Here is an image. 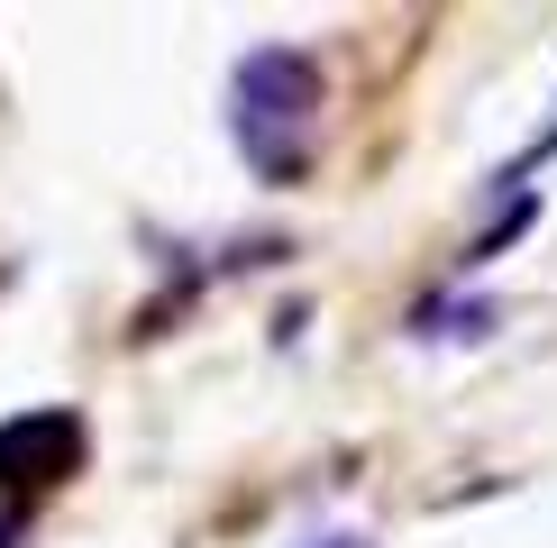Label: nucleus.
I'll return each instance as SVG.
<instances>
[{
  "instance_id": "3",
  "label": "nucleus",
  "mask_w": 557,
  "mask_h": 548,
  "mask_svg": "<svg viewBox=\"0 0 557 548\" xmlns=\"http://www.w3.org/2000/svg\"><path fill=\"white\" fill-rule=\"evenodd\" d=\"M494 320H503V302H484V292L475 302H421L411 311V338H484Z\"/></svg>"
},
{
  "instance_id": "2",
  "label": "nucleus",
  "mask_w": 557,
  "mask_h": 548,
  "mask_svg": "<svg viewBox=\"0 0 557 548\" xmlns=\"http://www.w3.org/2000/svg\"><path fill=\"white\" fill-rule=\"evenodd\" d=\"M521 228H540V192H512V201H503V211L484 220V238H467V257H457V274H484V265L503 257V247L521 238Z\"/></svg>"
},
{
  "instance_id": "4",
  "label": "nucleus",
  "mask_w": 557,
  "mask_h": 548,
  "mask_svg": "<svg viewBox=\"0 0 557 548\" xmlns=\"http://www.w3.org/2000/svg\"><path fill=\"white\" fill-rule=\"evenodd\" d=\"M548 155H557V120H548L540 137H530V147H521V155H512V165H503L494 183H484V192H494V201H512V192H530V174H540Z\"/></svg>"
},
{
  "instance_id": "1",
  "label": "nucleus",
  "mask_w": 557,
  "mask_h": 548,
  "mask_svg": "<svg viewBox=\"0 0 557 548\" xmlns=\"http://www.w3.org/2000/svg\"><path fill=\"white\" fill-rule=\"evenodd\" d=\"M320 91H330V74H320L311 46H257V55H238V74H228V128H238L247 165H257L265 183H301L311 174V155H301V128H311Z\"/></svg>"
},
{
  "instance_id": "5",
  "label": "nucleus",
  "mask_w": 557,
  "mask_h": 548,
  "mask_svg": "<svg viewBox=\"0 0 557 548\" xmlns=\"http://www.w3.org/2000/svg\"><path fill=\"white\" fill-rule=\"evenodd\" d=\"M293 548H375L366 531H320V539H293Z\"/></svg>"
}]
</instances>
